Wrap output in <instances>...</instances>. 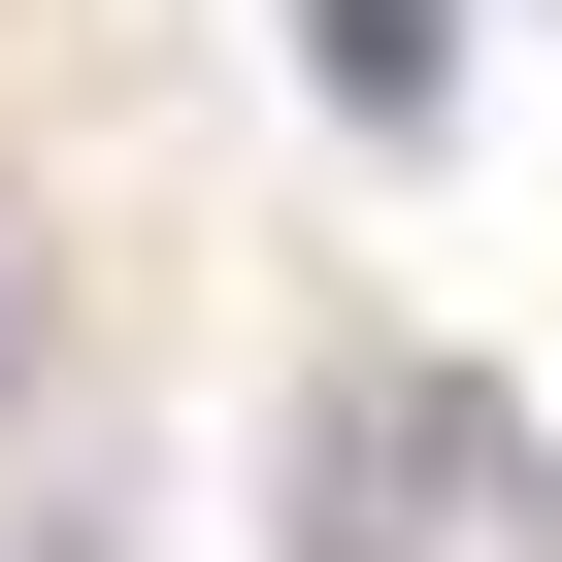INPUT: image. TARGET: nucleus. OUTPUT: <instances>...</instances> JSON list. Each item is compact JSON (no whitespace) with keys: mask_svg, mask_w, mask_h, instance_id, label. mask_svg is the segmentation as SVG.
<instances>
[{"mask_svg":"<svg viewBox=\"0 0 562 562\" xmlns=\"http://www.w3.org/2000/svg\"><path fill=\"white\" fill-rule=\"evenodd\" d=\"M0 562H100V529H67V496H0Z\"/></svg>","mask_w":562,"mask_h":562,"instance_id":"obj_2","label":"nucleus"},{"mask_svg":"<svg viewBox=\"0 0 562 562\" xmlns=\"http://www.w3.org/2000/svg\"><path fill=\"white\" fill-rule=\"evenodd\" d=\"M299 67H331L364 133H430V67H463V34H430V0H299Z\"/></svg>","mask_w":562,"mask_h":562,"instance_id":"obj_1","label":"nucleus"}]
</instances>
